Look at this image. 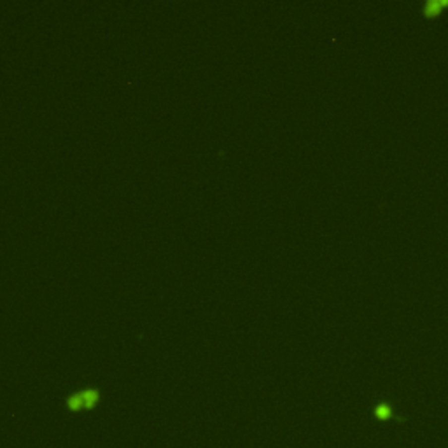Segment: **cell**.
<instances>
[{"mask_svg": "<svg viewBox=\"0 0 448 448\" xmlns=\"http://www.w3.org/2000/svg\"><path fill=\"white\" fill-rule=\"evenodd\" d=\"M100 399V392L97 389H86L67 397V408L70 411L91 410Z\"/></svg>", "mask_w": 448, "mask_h": 448, "instance_id": "6da1fadb", "label": "cell"}, {"mask_svg": "<svg viewBox=\"0 0 448 448\" xmlns=\"http://www.w3.org/2000/svg\"><path fill=\"white\" fill-rule=\"evenodd\" d=\"M448 0H427L424 4V14L427 18H433V16H438L441 12V9L447 7Z\"/></svg>", "mask_w": 448, "mask_h": 448, "instance_id": "7a4b0ae2", "label": "cell"}, {"mask_svg": "<svg viewBox=\"0 0 448 448\" xmlns=\"http://www.w3.org/2000/svg\"><path fill=\"white\" fill-rule=\"evenodd\" d=\"M375 413H377V417L385 419V417H389V415H390V410H389V406H387V404H380V406L377 408V411H375Z\"/></svg>", "mask_w": 448, "mask_h": 448, "instance_id": "3957f363", "label": "cell"}]
</instances>
